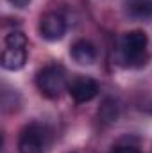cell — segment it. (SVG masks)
I'll return each mask as SVG.
<instances>
[{
  "mask_svg": "<svg viewBox=\"0 0 152 153\" xmlns=\"http://www.w3.org/2000/svg\"><path fill=\"white\" fill-rule=\"evenodd\" d=\"M147 45H149V38L143 30L125 32L118 39V46H116V53H114L116 62L120 66H125V68L145 66L149 61Z\"/></svg>",
  "mask_w": 152,
  "mask_h": 153,
  "instance_id": "1",
  "label": "cell"
},
{
  "mask_svg": "<svg viewBox=\"0 0 152 153\" xmlns=\"http://www.w3.org/2000/svg\"><path fill=\"white\" fill-rule=\"evenodd\" d=\"M36 85L39 93L47 98H59L65 89H68L66 70L61 64H48L41 68L36 75Z\"/></svg>",
  "mask_w": 152,
  "mask_h": 153,
  "instance_id": "2",
  "label": "cell"
},
{
  "mask_svg": "<svg viewBox=\"0 0 152 153\" xmlns=\"http://www.w3.org/2000/svg\"><path fill=\"white\" fill-rule=\"evenodd\" d=\"M50 143V132L41 123H29L18 135L20 153H43Z\"/></svg>",
  "mask_w": 152,
  "mask_h": 153,
  "instance_id": "3",
  "label": "cell"
},
{
  "mask_svg": "<svg viewBox=\"0 0 152 153\" xmlns=\"http://www.w3.org/2000/svg\"><path fill=\"white\" fill-rule=\"evenodd\" d=\"M39 34L47 41H59L66 34V20L61 13H45L39 20Z\"/></svg>",
  "mask_w": 152,
  "mask_h": 153,
  "instance_id": "4",
  "label": "cell"
},
{
  "mask_svg": "<svg viewBox=\"0 0 152 153\" xmlns=\"http://www.w3.org/2000/svg\"><path fill=\"white\" fill-rule=\"evenodd\" d=\"M68 93L77 103H86V102H91L99 94V84L90 76L77 75L68 84Z\"/></svg>",
  "mask_w": 152,
  "mask_h": 153,
  "instance_id": "5",
  "label": "cell"
},
{
  "mask_svg": "<svg viewBox=\"0 0 152 153\" xmlns=\"http://www.w3.org/2000/svg\"><path fill=\"white\" fill-rule=\"evenodd\" d=\"M70 55L77 64H93L97 61V46L88 39H77L70 48Z\"/></svg>",
  "mask_w": 152,
  "mask_h": 153,
  "instance_id": "6",
  "label": "cell"
},
{
  "mask_svg": "<svg viewBox=\"0 0 152 153\" xmlns=\"http://www.w3.org/2000/svg\"><path fill=\"white\" fill-rule=\"evenodd\" d=\"M2 68L7 71H18L27 62V48H9L5 46L2 52Z\"/></svg>",
  "mask_w": 152,
  "mask_h": 153,
  "instance_id": "7",
  "label": "cell"
},
{
  "mask_svg": "<svg viewBox=\"0 0 152 153\" xmlns=\"http://www.w3.org/2000/svg\"><path fill=\"white\" fill-rule=\"evenodd\" d=\"M123 9L134 20L152 18V0H123Z\"/></svg>",
  "mask_w": 152,
  "mask_h": 153,
  "instance_id": "8",
  "label": "cell"
},
{
  "mask_svg": "<svg viewBox=\"0 0 152 153\" xmlns=\"http://www.w3.org/2000/svg\"><path fill=\"white\" fill-rule=\"evenodd\" d=\"M120 114V107H118V102L113 98H106L99 109V117L104 121V123H114L118 119Z\"/></svg>",
  "mask_w": 152,
  "mask_h": 153,
  "instance_id": "9",
  "label": "cell"
},
{
  "mask_svg": "<svg viewBox=\"0 0 152 153\" xmlns=\"http://www.w3.org/2000/svg\"><path fill=\"white\" fill-rule=\"evenodd\" d=\"M4 43H5V46H9V48H27V45H29L25 34L20 32V30L9 32V34L5 36V39H4Z\"/></svg>",
  "mask_w": 152,
  "mask_h": 153,
  "instance_id": "10",
  "label": "cell"
},
{
  "mask_svg": "<svg viewBox=\"0 0 152 153\" xmlns=\"http://www.w3.org/2000/svg\"><path fill=\"white\" fill-rule=\"evenodd\" d=\"M111 153H141L136 146H132V144H116Z\"/></svg>",
  "mask_w": 152,
  "mask_h": 153,
  "instance_id": "11",
  "label": "cell"
},
{
  "mask_svg": "<svg viewBox=\"0 0 152 153\" xmlns=\"http://www.w3.org/2000/svg\"><path fill=\"white\" fill-rule=\"evenodd\" d=\"M14 7H25V5H29V2L31 0H9Z\"/></svg>",
  "mask_w": 152,
  "mask_h": 153,
  "instance_id": "12",
  "label": "cell"
}]
</instances>
